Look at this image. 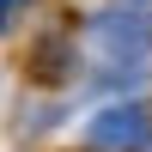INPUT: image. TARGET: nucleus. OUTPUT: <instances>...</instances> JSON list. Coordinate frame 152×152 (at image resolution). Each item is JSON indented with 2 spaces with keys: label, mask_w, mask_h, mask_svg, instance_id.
Returning <instances> with one entry per match:
<instances>
[{
  "label": "nucleus",
  "mask_w": 152,
  "mask_h": 152,
  "mask_svg": "<svg viewBox=\"0 0 152 152\" xmlns=\"http://www.w3.org/2000/svg\"><path fill=\"white\" fill-rule=\"evenodd\" d=\"M91 55L116 73H140L146 55H152V18L146 12H97L91 31H85Z\"/></svg>",
  "instance_id": "nucleus-1"
},
{
  "label": "nucleus",
  "mask_w": 152,
  "mask_h": 152,
  "mask_svg": "<svg viewBox=\"0 0 152 152\" xmlns=\"http://www.w3.org/2000/svg\"><path fill=\"white\" fill-rule=\"evenodd\" d=\"M152 146V104H110L85 122V152H140Z\"/></svg>",
  "instance_id": "nucleus-2"
},
{
  "label": "nucleus",
  "mask_w": 152,
  "mask_h": 152,
  "mask_svg": "<svg viewBox=\"0 0 152 152\" xmlns=\"http://www.w3.org/2000/svg\"><path fill=\"white\" fill-rule=\"evenodd\" d=\"M12 6H18V0H0V24H6V18H12Z\"/></svg>",
  "instance_id": "nucleus-3"
}]
</instances>
